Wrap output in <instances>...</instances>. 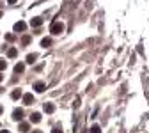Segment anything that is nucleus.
Wrapping results in <instances>:
<instances>
[{
	"label": "nucleus",
	"instance_id": "f257e3e1",
	"mask_svg": "<svg viewBox=\"0 0 149 133\" xmlns=\"http://www.w3.org/2000/svg\"><path fill=\"white\" fill-rule=\"evenodd\" d=\"M50 32L51 34H62L64 32V23L62 22H53L50 27Z\"/></svg>",
	"mask_w": 149,
	"mask_h": 133
},
{
	"label": "nucleus",
	"instance_id": "f03ea898",
	"mask_svg": "<svg viewBox=\"0 0 149 133\" xmlns=\"http://www.w3.org/2000/svg\"><path fill=\"white\" fill-rule=\"evenodd\" d=\"M25 28H27V23L25 22H16L14 23V32H23Z\"/></svg>",
	"mask_w": 149,
	"mask_h": 133
},
{
	"label": "nucleus",
	"instance_id": "7ed1b4c3",
	"mask_svg": "<svg viewBox=\"0 0 149 133\" xmlns=\"http://www.w3.org/2000/svg\"><path fill=\"white\" fill-rule=\"evenodd\" d=\"M23 103H25V105H32V103H34V96H32L30 92L23 94Z\"/></svg>",
	"mask_w": 149,
	"mask_h": 133
},
{
	"label": "nucleus",
	"instance_id": "20e7f679",
	"mask_svg": "<svg viewBox=\"0 0 149 133\" xmlns=\"http://www.w3.org/2000/svg\"><path fill=\"white\" fill-rule=\"evenodd\" d=\"M21 117H23V110H21V108H16V110L13 112V119H14V121H21Z\"/></svg>",
	"mask_w": 149,
	"mask_h": 133
},
{
	"label": "nucleus",
	"instance_id": "39448f33",
	"mask_svg": "<svg viewBox=\"0 0 149 133\" xmlns=\"http://www.w3.org/2000/svg\"><path fill=\"white\" fill-rule=\"evenodd\" d=\"M11 98H13V99H20V98H23V92H21L20 89H14L13 92H11Z\"/></svg>",
	"mask_w": 149,
	"mask_h": 133
},
{
	"label": "nucleus",
	"instance_id": "423d86ee",
	"mask_svg": "<svg viewBox=\"0 0 149 133\" xmlns=\"http://www.w3.org/2000/svg\"><path fill=\"white\" fill-rule=\"evenodd\" d=\"M45 112L46 114H53V112H55V105L53 103H45Z\"/></svg>",
	"mask_w": 149,
	"mask_h": 133
},
{
	"label": "nucleus",
	"instance_id": "0eeeda50",
	"mask_svg": "<svg viewBox=\"0 0 149 133\" xmlns=\"http://www.w3.org/2000/svg\"><path fill=\"white\" fill-rule=\"evenodd\" d=\"M30 25H32V27H41V25H43V18H32Z\"/></svg>",
	"mask_w": 149,
	"mask_h": 133
},
{
	"label": "nucleus",
	"instance_id": "6e6552de",
	"mask_svg": "<svg viewBox=\"0 0 149 133\" xmlns=\"http://www.w3.org/2000/svg\"><path fill=\"white\" fill-rule=\"evenodd\" d=\"M23 71H25V64L23 62H18L14 66V73H23Z\"/></svg>",
	"mask_w": 149,
	"mask_h": 133
},
{
	"label": "nucleus",
	"instance_id": "1a4fd4ad",
	"mask_svg": "<svg viewBox=\"0 0 149 133\" xmlns=\"http://www.w3.org/2000/svg\"><path fill=\"white\" fill-rule=\"evenodd\" d=\"M16 55H18V50H16V48H9V50H7V57H9V59H14Z\"/></svg>",
	"mask_w": 149,
	"mask_h": 133
},
{
	"label": "nucleus",
	"instance_id": "9d476101",
	"mask_svg": "<svg viewBox=\"0 0 149 133\" xmlns=\"http://www.w3.org/2000/svg\"><path fill=\"white\" fill-rule=\"evenodd\" d=\"M34 89H36V92H43L46 87H45V84H43V82H37V84L34 85Z\"/></svg>",
	"mask_w": 149,
	"mask_h": 133
},
{
	"label": "nucleus",
	"instance_id": "9b49d317",
	"mask_svg": "<svg viewBox=\"0 0 149 133\" xmlns=\"http://www.w3.org/2000/svg\"><path fill=\"white\" fill-rule=\"evenodd\" d=\"M30 121H32V122H39V121H41V114H37V112H34V114L30 115Z\"/></svg>",
	"mask_w": 149,
	"mask_h": 133
},
{
	"label": "nucleus",
	"instance_id": "f8f14e48",
	"mask_svg": "<svg viewBox=\"0 0 149 133\" xmlns=\"http://www.w3.org/2000/svg\"><path fill=\"white\" fill-rule=\"evenodd\" d=\"M36 59H37V55H36V53H30V55H27V62H28V64H32V62H36Z\"/></svg>",
	"mask_w": 149,
	"mask_h": 133
},
{
	"label": "nucleus",
	"instance_id": "ddd939ff",
	"mask_svg": "<svg viewBox=\"0 0 149 133\" xmlns=\"http://www.w3.org/2000/svg\"><path fill=\"white\" fill-rule=\"evenodd\" d=\"M50 45H51V39H50V37H45V39L41 41V46H45V48L50 46Z\"/></svg>",
	"mask_w": 149,
	"mask_h": 133
},
{
	"label": "nucleus",
	"instance_id": "4468645a",
	"mask_svg": "<svg viewBox=\"0 0 149 133\" xmlns=\"http://www.w3.org/2000/svg\"><path fill=\"white\" fill-rule=\"evenodd\" d=\"M89 133H101V128H100L98 124H94V126L91 128V131H89Z\"/></svg>",
	"mask_w": 149,
	"mask_h": 133
},
{
	"label": "nucleus",
	"instance_id": "2eb2a0df",
	"mask_svg": "<svg viewBox=\"0 0 149 133\" xmlns=\"http://www.w3.org/2000/svg\"><path fill=\"white\" fill-rule=\"evenodd\" d=\"M20 131H28V124H27V122H21V124H20Z\"/></svg>",
	"mask_w": 149,
	"mask_h": 133
},
{
	"label": "nucleus",
	"instance_id": "dca6fc26",
	"mask_svg": "<svg viewBox=\"0 0 149 133\" xmlns=\"http://www.w3.org/2000/svg\"><path fill=\"white\" fill-rule=\"evenodd\" d=\"M30 43V36H23V39H21V45H28Z\"/></svg>",
	"mask_w": 149,
	"mask_h": 133
},
{
	"label": "nucleus",
	"instance_id": "f3484780",
	"mask_svg": "<svg viewBox=\"0 0 149 133\" xmlns=\"http://www.w3.org/2000/svg\"><path fill=\"white\" fill-rule=\"evenodd\" d=\"M5 68H7V62H5V60H0V71L5 69Z\"/></svg>",
	"mask_w": 149,
	"mask_h": 133
},
{
	"label": "nucleus",
	"instance_id": "a211bd4d",
	"mask_svg": "<svg viewBox=\"0 0 149 133\" xmlns=\"http://www.w3.org/2000/svg\"><path fill=\"white\" fill-rule=\"evenodd\" d=\"M51 133H62V128L60 126H55V128L51 130Z\"/></svg>",
	"mask_w": 149,
	"mask_h": 133
},
{
	"label": "nucleus",
	"instance_id": "6ab92c4d",
	"mask_svg": "<svg viewBox=\"0 0 149 133\" xmlns=\"http://www.w3.org/2000/svg\"><path fill=\"white\" fill-rule=\"evenodd\" d=\"M5 37H7V41H14V36H13V34H7Z\"/></svg>",
	"mask_w": 149,
	"mask_h": 133
},
{
	"label": "nucleus",
	"instance_id": "aec40b11",
	"mask_svg": "<svg viewBox=\"0 0 149 133\" xmlns=\"http://www.w3.org/2000/svg\"><path fill=\"white\" fill-rule=\"evenodd\" d=\"M74 107H77V108L80 107V98H77V99H74Z\"/></svg>",
	"mask_w": 149,
	"mask_h": 133
},
{
	"label": "nucleus",
	"instance_id": "412c9836",
	"mask_svg": "<svg viewBox=\"0 0 149 133\" xmlns=\"http://www.w3.org/2000/svg\"><path fill=\"white\" fill-rule=\"evenodd\" d=\"M7 2H9V4H14V2H16V0H7Z\"/></svg>",
	"mask_w": 149,
	"mask_h": 133
},
{
	"label": "nucleus",
	"instance_id": "4be33fe9",
	"mask_svg": "<svg viewBox=\"0 0 149 133\" xmlns=\"http://www.w3.org/2000/svg\"><path fill=\"white\" fill-rule=\"evenodd\" d=\"M32 133H43V131H39V130H36V131H32Z\"/></svg>",
	"mask_w": 149,
	"mask_h": 133
},
{
	"label": "nucleus",
	"instance_id": "5701e85b",
	"mask_svg": "<svg viewBox=\"0 0 149 133\" xmlns=\"http://www.w3.org/2000/svg\"><path fill=\"white\" fill-rule=\"evenodd\" d=\"M0 133H9V131H7V130H4V131H0Z\"/></svg>",
	"mask_w": 149,
	"mask_h": 133
},
{
	"label": "nucleus",
	"instance_id": "b1692460",
	"mask_svg": "<svg viewBox=\"0 0 149 133\" xmlns=\"http://www.w3.org/2000/svg\"><path fill=\"white\" fill-rule=\"evenodd\" d=\"M2 78H4V76H2V75H0V82H2Z\"/></svg>",
	"mask_w": 149,
	"mask_h": 133
}]
</instances>
